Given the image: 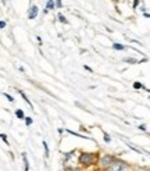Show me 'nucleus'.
Listing matches in <instances>:
<instances>
[{
  "label": "nucleus",
  "instance_id": "1",
  "mask_svg": "<svg viewBox=\"0 0 150 171\" xmlns=\"http://www.w3.org/2000/svg\"><path fill=\"white\" fill-rule=\"evenodd\" d=\"M110 171H129V166H128L125 161H122V160H115V161L111 164Z\"/></svg>",
  "mask_w": 150,
  "mask_h": 171
},
{
  "label": "nucleus",
  "instance_id": "2",
  "mask_svg": "<svg viewBox=\"0 0 150 171\" xmlns=\"http://www.w3.org/2000/svg\"><path fill=\"white\" fill-rule=\"evenodd\" d=\"M95 160H96V157H95V155H92V153H83V155H81V157H79V161H81L82 164H85V166H90Z\"/></svg>",
  "mask_w": 150,
  "mask_h": 171
},
{
  "label": "nucleus",
  "instance_id": "3",
  "mask_svg": "<svg viewBox=\"0 0 150 171\" xmlns=\"http://www.w3.org/2000/svg\"><path fill=\"white\" fill-rule=\"evenodd\" d=\"M114 161H115V160H114V157L113 156H103V157H101L100 159V166L101 167H111V164L114 163Z\"/></svg>",
  "mask_w": 150,
  "mask_h": 171
},
{
  "label": "nucleus",
  "instance_id": "4",
  "mask_svg": "<svg viewBox=\"0 0 150 171\" xmlns=\"http://www.w3.org/2000/svg\"><path fill=\"white\" fill-rule=\"evenodd\" d=\"M36 16H38V7L36 6H32V7L28 10V18L29 20H33Z\"/></svg>",
  "mask_w": 150,
  "mask_h": 171
},
{
  "label": "nucleus",
  "instance_id": "5",
  "mask_svg": "<svg viewBox=\"0 0 150 171\" xmlns=\"http://www.w3.org/2000/svg\"><path fill=\"white\" fill-rule=\"evenodd\" d=\"M54 6H56V4H54V1H53V0H49V1H47V4H46V10H53V8H54Z\"/></svg>",
  "mask_w": 150,
  "mask_h": 171
},
{
  "label": "nucleus",
  "instance_id": "6",
  "mask_svg": "<svg viewBox=\"0 0 150 171\" xmlns=\"http://www.w3.org/2000/svg\"><path fill=\"white\" fill-rule=\"evenodd\" d=\"M113 49H115V50H124L125 47H124V45H121V43H114Z\"/></svg>",
  "mask_w": 150,
  "mask_h": 171
},
{
  "label": "nucleus",
  "instance_id": "7",
  "mask_svg": "<svg viewBox=\"0 0 150 171\" xmlns=\"http://www.w3.org/2000/svg\"><path fill=\"white\" fill-rule=\"evenodd\" d=\"M16 115H17L18 118H24V117H25V115H24V111L21 110V109H18V110L16 111Z\"/></svg>",
  "mask_w": 150,
  "mask_h": 171
},
{
  "label": "nucleus",
  "instance_id": "8",
  "mask_svg": "<svg viewBox=\"0 0 150 171\" xmlns=\"http://www.w3.org/2000/svg\"><path fill=\"white\" fill-rule=\"evenodd\" d=\"M22 157H24V164H25V171H28V160H27V155L22 153Z\"/></svg>",
  "mask_w": 150,
  "mask_h": 171
},
{
  "label": "nucleus",
  "instance_id": "9",
  "mask_svg": "<svg viewBox=\"0 0 150 171\" xmlns=\"http://www.w3.org/2000/svg\"><path fill=\"white\" fill-rule=\"evenodd\" d=\"M20 93H21V96H22V98L25 99V102L28 103V104H31V102H29V99L27 98V96H25V93H24V92H20ZM31 106H32V104H31Z\"/></svg>",
  "mask_w": 150,
  "mask_h": 171
},
{
  "label": "nucleus",
  "instance_id": "10",
  "mask_svg": "<svg viewBox=\"0 0 150 171\" xmlns=\"http://www.w3.org/2000/svg\"><path fill=\"white\" fill-rule=\"evenodd\" d=\"M134 88H135V89H139V88H143V85H142V84H139V82H135Z\"/></svg>",
  "mask_w": 150,
  "mask_h": 171
},
{
  "label": "nucleus",
  "instance_id": "11",
  "mask_svg": "<svg viewBox=\"0 0 150 171\" xmlns=\"http://www.w3.org/2000/svg\"><path fill=\"white\" fill-rule=\"evenodd\" d=\"M43 147H45L46 156H49V147H47V143H46V142H43Z\"/></svg>",
  "mask_w": 150,
  "mask_h": 171
},
{
  "label": "nucleus",
  "instance_id": "12",
  "mask_svg": "<svg viewBox=\"0 0 150 171\" xmlns=\"http://www.w3.org/2000/svg\"><path fill=\"white\" fill-rule=\"evenodd\" d=\"M25 122H27V125H31V124H32V118L27 117V118H25Z\"/></svg>",
  "mask_w": 150,
  "mask_h": 171
},
{
  "label": "nucleus",
  "instance_id": "13",
  "mask_svg": "<svg viewBox=\"0 0 150 171\" xmlns=\"http://www.w3.org/2000/svg\"><path fill=\"white\" fill-rule=\"evenodd\" d=\"M58 20H60L61 22H67V20H65V17H63V14H58Z\"/></svg>",
  "mask_w": 150,
  "mask_h": 171
},
{
  "label": "nucleus",
  "instance_id": "14",
  "mask_svg": "<svg viewBox=\"0 0 150 171\" xmlns=\"http://www.w3.org/2000/svg\"><path fill=\"white\" fill-rule=\"evenodd\" d=\"M104 141L106 142H110V141H111V138H110L109 134H104Z\"/></svg>",
  "mask_w": 150,
  "mask_h": 171
},
{
  "label": "nucleus",
  "instance_id": "15",
  "mask_svg": "<svg viewBox=\"0 0 150 171\" xmlns=\"http://www.w3.org/2000/svg\"><path fill=\"white\" fill-rule=\"evenodd\" d=\"M1 138H3V142H6L8 145V141H7V136H6V135L4 134H1Z\"/></svg>",
  "mask_w": 150,
  "mask_h": 171
},
{
  "label": "nucleus",
  "instance_id": "16",
  "mask_svg": "<svg viewBox=\"0 0 150 171\" xmlns=\"http://www.w3.org/2000/svg\"><path fill=\"white\" fill-rule=\"evenodd\" d=\"M125 61H126V63H135V61H134V58H131V57H126V58H125Z\"/></svg>",
  "mask_w": 150,
  "mask_h": 171
},
{
  "label": "nucleus",
  "instance_id": "17",
  "mask_svg": "<svg viewBox=\"0 0 150 171\" xmlns=\"http://www.w3.org/2000/svg\"><path fill=\"white\" fill-rule=\"evenodd\" d=\"M3 95H4V96H6V98H7V99H8V100H10V102H13V100H14V99H13L11 96H10V95H7V93H3Z\"/></svg>",
  "mask_w": 150,
  "mask_h": 171
},
{
  "label": "nucleus",
  "instance_id": "18",
  "mask_svg": "<svg viewBox=\"0 0 150 171\" xmlns=\"http://www.w3.org/2000/svg\"><path fill=\"white\" fill-rule=\"evenodd\" d=\"M56 6L57 7H61L63 4H61V0H56Z\"/></svg>",
  "mask_w": 150,
  "mask_h": 171
},
{
  "label": "nucleus",
  "instance_id": "19",
  "mask_svg": "<svg viewBox=\"0 0 150 171\" xmlns=\"http://www.w3.org/2000/svg\"><path fill=\"white\" fill-rule=\"evenodd\" d=\"M139 130H142V131H146V125H145V124H142V125L139 127Z\"/></svg>",
  "mask_w": 150,
  "mask_h": 171
},
{
  "label": "nucleus",
  "instance_id": "20",
  "mask_svg": "<svg viewBox=\"0 0 150 171\" xmlns=\"http://www.w3.org/2000/svg\"><path fill=\"white\" fill-rule=\"evenodd\" d=\"M85 70H86V71H89V73H92V68H90V67H88V65H85Z\"/></svg>",
  "mask_w": 150,
  "mask_h": 171
},
{
  "label": "nucleus",
  "instance_id": "21",
  "mask_svg": "<svg viewBox=\"0 0 150 171\" xmlns=\"http://www.w3.org/2000/svg\"><path fill=\"white\" fill-rule=\"evenodd\" d=\"M0 25H1V28H4V27H6V22H4V21H1V22H0Z\"/></svg>",
  "mask_w": 150,
  "mask_h": 171
},
{
  "label": "nucleus",
  "instance_id": "22",
  "mask_svg": "<svg viewBox=\"0 0 150 171\" xmlns=\"http://www.w3.org/2000/svg\"><path fill=\"white\" fill-rule=\"evenodd\" d=\"M138 3H139V0H135V3H134V7L136 8V6H138Z\"/></svg>",
  "mask_w": 150,
  "mask_h": 171
},
{
  "label": "nucleus",
  "instance_id": "23",
  "mask_svg": "<svg viewBox=\"0 0 150 171\" xmlns=\"http://www.w3.org/2000/svg\"><path fill=\"white\" fill-rule=\"evenodd\" d=\"M147 171H150V168H149V170H147Z\"/></svg>",
  "mask_w": 150,
  "mask_h": 171
}]
</instances>
